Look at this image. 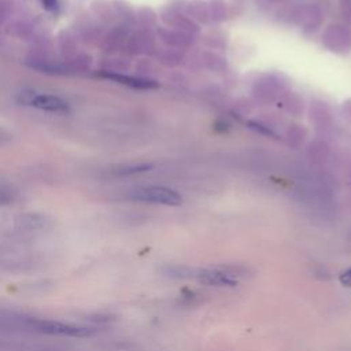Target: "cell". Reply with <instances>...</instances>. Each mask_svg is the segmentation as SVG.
Wrapping results in <instances>:
<instances>
[{
    "instance_id": "obj_1",
    "label": "cell",
    "mask_w": 351,
    "mask_h": 351,
    "mask_svg": "<svg viewBox=\"0 0 351 351\" xmlns=\"http://www.w3.org/2000/svg\"><path fill=\"white\" fill-rule=\"evenodd\" d=\"M0 330L26 332L59 337H86L93 333V329L85 325L40 318L12 311H0Z\"/></svg>"
},
{
    "instance_id": "obj_2",
    "label": "cell",
    "mask_w": 351,
    "mask_h": 351,
    "mask_svg": "<svg viewBox=\"0 0 351 351\" xmlns=\"http://www.w3.org/2000/svg\"><path fill=\"white\" fill-rule=\"evenodd\" d=\"M16 100L19 104L30 108H36L45 112L52 114H67L71 111V107L69 101L62 99L60 96L45 93V92H37L32 89L21 90L16 96Z\"/></svg>"
},
{
    "instance_id": "obj_3",
    "label": "cell",
    "mask_w": 351,
    "mask_h": 351,
    "mask_svg": "<svg viewBox=\"0 0 351 351\" xmlns=\"http://www.w3.org/2000/svg\"><path fill=\"white\" fill-rule=\"evenodd\" d=\"M243 270L239 266H215L206 269H193V276L199 282L210 287H234Z\"/></svg>"
},
{
    "instance_id": "obj_4",
    "label": "cell",
    "mask_w": 351,
    "mask_h": 351,
    "mask_svg": "<svg viewBox=\"0 0 351 351\" xmlns=\"http://www.w3.org/2000/svg\"><path fill=\"white\" fill-rule=\"evenodd\" d=\"M129 197L137 202L163 206H180L182 203L181 195L166 186H141L133 189L129 193Z\"/></svg>"
},
{
    "instance_id": "obj_5",
    "label": "cell",
    "mask_w": 351,
    "mask_h": 351,
    "mask_svg": "<svg viewBox=\"0 0 351 351\" xmlns=\"http://www.w3.org/2000/svg\"><path fill=\"white\" fill-rule=\"evenodd\" d=\"M100 77L129 88H134V89H155L158 88V82L154 80H148V78H140V77H133V75H126V74H121L117 71H108V70H103L100 71Z\"/></svg>"
},
{
    "instance_id": "obj_6",
    "label": "cell",
    "mask_w": 351,
    "mask_h": 351,
    "mask_svg": "<svg viewBox=\"0 0 351 351\" xmlns=\"http://www.w3.org/2000/svg\"><path fill=\"white\" fill-rule=\"evenodd\" d=\"M41 5L49 11V12H58L59 10V1L58 0H40Z\"/></svg>"
},
{
    "instance_id": "obj_7",
    "label": "cell",
    "mask_w": 351,
    "mask_h": 351,
    "mask_svg": "<svg viewBox=\"0 0 351 351\" xmlns=\"http://www.w3.org/2000/svg\"><path fill=\"white\" fill-rule=\"evenodd\" d=\"M339 280H340V282H341L344 287H350V288H351V267L347 269V270H344V271L340 274Z\"/></svg>"
},
{
    "instance_id": "obj_8",
    "label": "cell",
    "mask_w": 351,
    "mask_h": 351,
    "mask_svg": "<svg viewBox=\"0 0 351 351\" xmlns=\"http://www.w3.org/2000/svg\"><path fill=\"white\" fill-rule=\"evenodd\" d=\"M8 202H10V196L7 193H4V192H0V206L7 204Z\"/></svg>"
}]
</instances>
